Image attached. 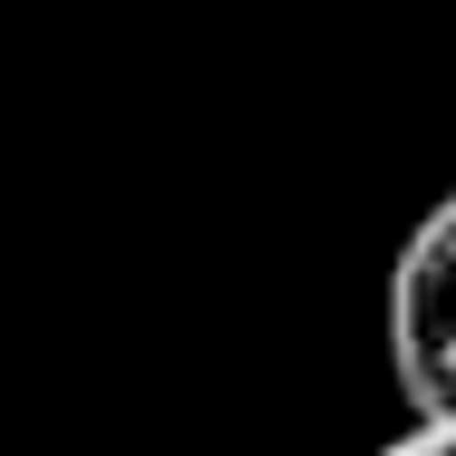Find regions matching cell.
<instances>
[{
    "mask_svg": "<svg viewBox=\"0 0 456 456\" xmlns=\"http://www.w3.org/2000/svg\"><path fill=\"white\" fill-rule=\"evenodd\" d=\"M379 456H456V428H437V418H408V437H388Z\"/></svg>",
    "mask_w": 456,
    "mask_h": 456,
    "instance_id": "2",
    "label": "cell"
},
{
    "mask_svg": "<svg viewBox=\"0 0 456 456\" xmlns=\"http://www.w3.org/2000/svg\"><path fill=\"white\" fill-rule=\"evenodd\" d=\"M388 369L408 418L456 428V194L418 214V233L388 263Z\"/></svg>",
    "mask_w": 456,
    "mask_h": 456,
    "instance_id": "1",
    "label": "cell"
}]
</instances>
